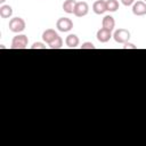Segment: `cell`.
<instances>
[{
  "label": "cell",
  "mask_w": 146,
  "mask_h": 146,
  "mask_svg": "<svg viewBox=\"0 0 146 146\" xmlns=\"http://www.w3.org/2000/svg\"><path fill=\"white\" fill-rule=\"evenodd\" d=\"M25 21L22 17H14L9 21V30L14 33H21L25 30Z\"/></svg>",
  "instance_id": "cell-1"
},
{
  "label": "cell",
  "mask_w": 146,
  "mask_h": 146,
  "mask_svg": "<svg viewBox=\"0 0 146 146\" xmlns=\"http://www.w3.org/2000/svg\"><path fill=\"white\" fill-rule=\"evenodd\" d=\"M29 43V39L26 35L24 34H17L16 36L13 38L11 40V49H25L27 47Z\"/></svg>",
  "instance_id": "cell-2"
},
{
  "label": "cell",
  "mask_w": 146,
  "mask_h": 146,
  "mask_svg": "<svg viewBox=\"0 0 146 146\" xmlns=\"http://www.w3.org/2000/svg\"><path fill=\"white\" fill-rule=\"evenodd\" d=\"M56 27L60 32H68L73 29V22L68 17H60L56 22Z\"/></svg>",
  "instance_id": "cell-3"
},
{
  "label": "cell",
  "mask_w": 146,
  "mask_h": 146,
  "mask_svg": "<svg viewBox=\"0 0 146 146\" xmlns=\"http://www.w3.org/2000/svg\"><path fill=\"white\" fill-rule=\"evenodd\" d=\"M113 38H114L115 42H117V43H123V44H124V43L128 42L129 39H130V32H129L127 29H119V30H116V31L114 32Z\"/></svg>",
  "instance_id": "cell-4"
},
{
  "label": "cell",
  "mask_w": 146,
  "mask_h": 146,
  "mask_svg": "<svg viewBox=\"0 0 146 146\" xmlns=\"http://www.w3.org/2000/svg\"><path fill=\"white\" fill-rule=\"evenodd\" d=\"M88 13H89V6H88V3L86 1L76 2L75 8H74V13H73L76 17H83Z\"/></svg>",
  "instance_id": "cell-5"
},
{
  "label": "cell",
  "mask_w": 146,
  "mask_h": 146,
  "mask_svg": "<svg viewBox=\"0 0 146 146\" xmlns=\"http://www.w3.org/2000/svg\"><path fill=\"white\" fill-rule=\"evenodd\" d=\"M96 36H97V40H98L99 42L106 43V42H108V41L111 40V38H112L113 35H112V31H108V30L102 27V29H99V30L97 31Z\"/></svg>",
  "instance_id": "cell-6"
},
{
  "label": "cell",
  "mask_w": 146,
  "mask_h": 146,
  "mask_svg": "<svg viewBox=\"0 0 146 146\" xmlns=\"http://www.w3.org/2000/svg\"><path fill=\"white\" fill-rule=\"evenodd\" d=\"M132 14L136 16H144L146 15V2L145 1H137L132 5Z\"/></svg>",
  "instance_id": "cell-7"
},
{
  "label": "cell",
  "mask_w": 146,
  "mask_h": 146,
  "mask_svg": "<svg viewBox=\"0 0 146 146\" xmlns=\"http://www.w3.org/2000/svg\"><path fill=\"white\" fill-rule=\"evenodd\" d=\"M92 10L97 15H103L105 11H107L106 1L105 0H97V1H95L94 5H92Z\"/></svg>",
  "instance_id": "cell-8"
},
{
  "label": "cell",
  "mask_w": 146,
  "mask_h": 146,
  "mask_svg": "<svg viewBox=\"0 0 146 146\" xmlns=\"http://www.w3.org/2000/svg\"><path fill=\"white\" fill-rule=\"evenodd\" d=\"M57 36H59L58 33H57L55 30H52V29H47V30L43 31V33H42V39H43V41H44L47 44L51 43Z\"/></svg>",
  "instance_id": "cell-9"
},
{
  "label": "cell",
  "mask_w": 146,
  "mask_h": 146,
  "mask_svg": "<svg viewBox=\"0 0 146 146\" xmlns=\"http://www.w3.org/2000/svg\"><path fill=\"white\" fill-rule=\"evenodd\" d=\"M102 26L108 31H113L115 27V19L111 15H106L102 21Z\"/></svg>",
  "instance_id": "cell-10"
},
{
  "label": "cell",
  "mask_w": 146,
  "mask_h": 146,
  "mask_svg": "<svg viewBox=\"0 0 146 146\" xmlns=\"http://www.w3.org/2000/svg\"><path fill=\"white\" fill-rule=\"evenodd\" d=\"M65 43L68 48H76L80 43V40H79V36L76 34H68L65 39Z\"/></svg>",
  "instance_id": "cell-11"
},
{
  "label": "cell",
  "mask_w": 146,
  "mask_h": 146,
  "mask_svg": "<svg viewBox=\"0 0 146 146\" xmlns=\"http://www.w3.org/2000/svg\"><path fill=\"white\" fill-rule=\"evenodd\" d=\"M76 1L75 0H65L63 2V10L66 14H73L74 13V8H75Z\"/></svg>",
  "instance_id": "cell-12"
},
{
  "label": "cell",
  "mask_w": 146,
  "mask_h": 146,
  "mask_svg": "<svg viewBox=\"0 0 146 146\" xmlns=\"http://www.w3.org/2000/svg\"><path fill=\"white\" fill-rule=\"evenodd\" d=\"M13 15V8L9 5H1L0 7V16L2 18H9Z\"/></svg>",
  "instance_id": "cell-13"
},
{
  "label": "cell",
  "mask_w": 146,
  "mask_h": 146,
  "mask_svg": "<svg viewBox=\"0 0 146 146\" xmlns=\"http://www.w3.org/2000/svg\"><path fill=\"white\" fill-rule=\"evenodd\" d=\"M106 7H107V11L114 13L119 9V1L117 0H106Z\"/></svg>",
  "instance_id": "cell-14"
},
{
  "label": "cell",
  "mask_w": 146,
  "mask_h": 146,
  "mask_svg": "<svg viewBox=\"0 0 146 146\" xmlns=\"http://www.w3.org/2000/svg\"><path fill=\"white\" fill-rule=\"evenodd\" d=\"M49 46V48H51V49H60L62 47H63V39L60 38V36H57L51 43H49L48 44Z\"/></svg>",
  "instance_id": "cell-15"
},
{
  "label": "cell",
  "mask_w": 146,
  "mask_h": 146,
  "mask_svg": "<svg viewBox=\"0 0 146 146\" xmlns=\"http://www.w3.org/2000/svg\"><path fill=\"white\" fill-rule=\"evenodd\" d=\"M47 46L42 42H34L32 46H31V49H46Z\"/></svg>",
  "instance_id": "cell-16"
},
{
  "label": "cell",
  "mask_w": 146,
  "mask_h": 146,
  "mask_svg": "<svg viewBox=\"0 0 146 146\" xmlns=\"http://www.w3.org/2000/svg\"><path fill=\"white\" fill-rule=\"evenodd\" d=\"M95 44L92 42H83L81 46V49H95Z\"/></svg>",
  "instance_id": "cell-17"
},
{
  "label": "cell",
  "mask_w": 146,
  "mask_h": 146,
  "mask_svg": "<svg viewBox=\"0 0 146 146\" xmlns=\"http://www.w3.org/2000/svg\"><path fill=\"white\" fill-rule=\"evenodd\" d=\"M123 49H137V47H136L135 44H132V43H130V42L128 41V42H125V43H124Z\"/></svg>",
  "instance_id": "cell-18"
},
{
  "label": "cell",
  "mask_w": 146,
  "mask_h": 146,
  "mask_svg": "<svg viewBox=\"0 0 146 146\" xmlns=\"http://www.w3.org/2000/svg\"><path fill=\"white\" fill-rule=\"evenodd\" d=\"M121 2H122V5H123V6L129 7V6H131V5H133V3H135V0H121Z\"/></svg>",
  "instance_id": "cell-19"
},
{
  "label": "cell",
  "mask_w": 146,
  "mask_h": 146,
  "mask_svg": "<svg viewBox=\"0 0 146 146\" xmlns=\"http://www.w3.org/2000/svg\"><path fill=\"white\" fill-rule=\"evenodd\" d=\"M5 1H6V0H0V3H1V5H3V3H5Z\"/></svg>",
  "instance_id": "cell-20"
},
{
  "label": "cell",
  "mask_w": 146,
  "mask_h": 146,
  "mask_svg": "<svg viewBox=\"0 0 146 146\" xmlns=\"http://www.w3.org/2000/svg\"><path fill=\"white\" fill-rule=\"evenodd\" d=\"M145 2H146V0H145Z\"/></svg>",
  "instance_id": "cell-21"
}]
</instances>
